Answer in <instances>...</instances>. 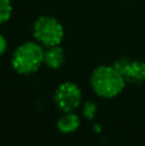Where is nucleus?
<instances>
[{
	"instance_id": "1",
	"label": "nucleus",
	"mask_w": 145,
	"mask_h": 146,
	"mask_svg": "<svg viewBox=\"0 0 145 146\" xmlns=\"http://www.w3.org/2000/svg\"><path fill=\"white\" fill-rule=\"evenodd\" d=\"M90 83L98 96L110 99L122 92L126 81L113 66H100L92 72Z\"/></svg>"
},
{
	"instance_id": "2",
	"label": "nucleus",
	"mask_w": 145,
	"mask_h": 146,
	"mask_svg": "<svg viewBox=\"0 0 145 146\" xmlns=\"http://www.w3.org/2000/svg\"><path fill=\"white\" fill-rule=\"evenodd\" d=\"M44 53L45 50L43 45L37 41H26L13 51V68L19 74H32L39 71L41 64L44 63Z\"/></svg>"
},
{
	"instance_id": "3",
	"label": "nucleus",
	"mask_w": 145,
	"mask_h": 146,
	"mask_svg": "<svg viewBox=\"0 0 145 146\" xmlns=\"http://www.w3.org/2000/svg\"><path fill=\"white\" fill-rule=\"evenodd\" d=\"M32 33L39 44L49 48L62 42L64 37V27L57 18L51 15H41L33 23Z\"/></svg>"
},
{
	"instance_id": "4",
	"label": "nucleus",
	"mask_w": 145,
	"mask_h": 146,
	"mask_svg": "<svg viewBox=\"0 0 145 146\" xmlns=\"http://www.w3.org/2000/svg\"><path fill=\"white\" fill-rule=\"evenodd\" d=\"M81 100V90L73 82H64L59 85L54 94V104L63 113L74 111L80 106Z\"/></svg>"
},
{
	"instance_id": "5",
	"label": "nucleus",
	"mask_w": 145,
	"mask_h": 146,
	"mask_svg": "<svg viewBox=\"0 0 145 146\" xmlns=\"http://www.w3.org/2000/svg\"><path fill=\"white\" fill-rule=\"evenodd\" d=\"M122 76L126 82L128 83H141L145 81V62L141 60H131L123 69Z\"/></svg>"
},
{
	"instance_id": "6",
	"label": "nucleus",
	"mask_w": 145,
	"mask_h": 146,
	"mask_svg": "<svg viewBox=\"0 0 145 146\" xmlns=\"http://www.w3.org/2000/svg\"><path fill=\"white\" fill-rule=\"evenodd\" d=\"M64 50L59 45L49 46L44 53V64L50 69H58L64 63Z\"/></svg>"
},
{
	"instance_id": "7",
	"label": "nucleus",
	"mask_w": 145,
	"mask_h": 146,
	"mask_svg": "<svg viewBox=\"0 0 145 146\" xmlns=\"http://www.w3.org/2000/svg\"><path fill=\"white\" fill-rule=\"evenodd\" d=\"M80 124H81V121H80L78 115L74 114L73 111H69V113H64L58 119L57 128L62 133H72V132H76L78 129Z\"/></svg>"
},
{
	"instance_id": "8",
	"label": "nucleus",
	"mask_w": 145,
	"mask_h": 146,
	"mask_svg": "<svg viewBox=\"0 0 145 146\" xmlns=\"http://www.w3.org/2000/svg\"><path fill=\"white\" fill-rule=\"evenodd\" d=\"M13 5L10 0H0V25L8 22L12 17Z\"/></svg>"
},
{
	"instance_id": "9",
	"label": "nucleus",
	"mask_w": 145,
	"mask_h": 146,
	"mask_svg": "<svg viewBox=\"0 0 145 146\" xmlns=\"http://www.w3.org/2000/svg\"><path fill=\"white\" fill-rule=\"evenodd\" d=\"M96 111H98V108H96V104L94 101L89 100L84 104V109H82V115L85 117L86 119L91 121V119L95 118L96 115Z\"/></svg>"
},
{
	"instance_id": "10",
	"label": "nucleus",
	"mask_w": 145,
	"mask_h": 146,
	"mask_svg": "<svg viewBox=\"0 0 145 146\" xmlns=\"http://www.w3.org/2000/svg\"><path fill=\"white\" fill-rule=\"evenodd\" d=\"M128 62H130V59H127V58H120V59H117V60L113 63V67H114V68L117 69L121 74H122L123 69L126 68V66L128 64Z\"/></svg>"
},
{
	"instance_id": "11",
	"label": "nucleus",
	"mask_w": 145,
	"mask_h": 146,
	"mask_svg": "<svg viewBox=\"0 0 145 146\" xmlns=\"http://www.w3.org/2000/svg\"><path fill=\"white\" fill-rule=\"evenodd\" d=\"M5 50H7V40H5V37L0 33V56L5 53Z\"/></svg>"
}]
</instances>
